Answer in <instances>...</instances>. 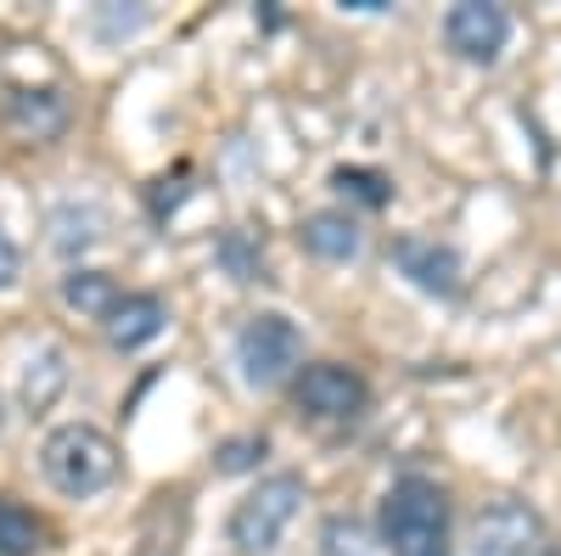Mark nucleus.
Here are the masks:
<instances>
[{"label": "nucleus", "mask_w": 561, "mask_h": 556, "mask_svg": "<svg viewBox=\"0 0 561 556\" xmlns=\"http://www.w3.org/2000/svg\"><path fill=\"white\" fill-rule=\"evenodd\" d=\"M39 473H45V484H51L57 495L90 500V495H102L118 478V444L102 428H90V422H62L39 444Z\"/></svg>", "instance_id": "nucleus-1"}, {"label": "nucleus", "mask_w": 561, "mask_h": 556, "mask_svg": "<svg viewBox=\"0 0 561 556\" xmlns=\"http://www.w3.org/2000/svg\"><path fill=\"white\" fill-rule=\"evenodd\" d=\"M382 540L393 556H449V495L444 484L404 473L382 495Z\"/></svg>", "instance_id": "nucleus-2"}, {"label": "nucleus", "mask_w": 561, "mask_h": 556, "mask_svg": "<svg viewBox=\"0 0 561 556\" xmlns=\"http://www.w3.org/2000/svg\"><path fill=\"white\" fill-rule=\"evenodd\" d=\"M230 354H237V371L248 388H280L287 377H298V360H304V332L293 315L280 309H259L248 315L237 327V343H230Z\"/></svg>", "instance_id": "nucleus-3"}, {"label": "nucleus", "mask_w": 561, "mask_h": 556, "mask_svg": "<svg viewBox=\"0 0 561 556\" xmlns=\"http://www.w3.org/2000/svg\"><path fill=\"white\" fill-rule=\"evenodd\" d=\"M298 506H304V478L298 473L259 478L237 500V512H230V545L248 551V556H270L280 545V534H287V523L298 518Z\"/></svg>", "instance_id": "nucleus-4"}, {"label": "nucleus", "mask_w": 561, "mask_h": 556, "mask_svg": "<svg viewBox=\"0 0 561 556\" xmlns=\"http://www.w3.org/2000/svg\"><path fill=\"white\" fill-rule=\"evenodd\" d=\"M293 405L309 422H359L370 405V383L343 360H314L293 377Z\"/></svg>", "instance_id": "nucleus-5"}, {"label": "nucleus", "mask_w": 561, "mask_h": 556, "mask_svg": "<svg viewBox=\"0 0 561 556\" xmlns=\"http://www.w3.org/2000/svg\"><path fill=\"white\" fill-rule=\"evenodd\" d=\"M466 551L472 556H539L545 551V518L528 500H489L472 518V534H466Z\"/></svg>", "instance_id": "nucleus-6"}, {"label": "nucleus", "mask_w": 561, "mask_h": 556, "mask_svg": "<svg viewBox=\"0 0 561 556\" xmlns=\"http://www.w3.org/2000/svg\"><path fill=\"white\" fill-rule=\"evenodd\" d=\"M444 45L460 63H500V52L511 45V12L489 7V0H460L444 18Z\"/></svg>", "instance_id": "nucleus-7"}, {"label": "nucleus", "mask_w": 561, "mask_h": 556, "mask_svg": "<svg viewBox=\"0 0 561 556\" xmlns=\"http://www.w3.org/2000/svg\"><path fill=\"white\" fill-rule=\"evenodd\" d=\"M393 264H399V275L410 287H421V293H433V298H455L460 293V253L449 248V242H438V237H399L393 242Z\"/></svg>", "instance_id": "nucleus-8"}, {"label": "nucleus", "mask_w": 561, "mask_h": 556, "mask_svg": "<svg viewBox=\"0 0 561 556\" xmlns=\"http://www.w3.org/2000/svg\"><path fill=\"white\" fill-rule=\"evenodd\" d=\"M7 124L23 135V141H57L68 129V102L51 84H18L7 90Z\"/></svg>", "instance_id": "nucleus-9"}, {"label": "nucleus", "mask_w": 561, "mask_h": 556, "mask_svg": "<svg viewBox=\"0 0 561 556\" xmlns=\"http://www.w3.org/2000/svg\"><path fill=\"white\" fill-rule=\"evenodd\" d=\"M298 242H304L314 259H325V264H348V259H359V248H365V230H359V219L343 214V208H320V214H309V219L298 225Z\"/></svg>", "instance_id": "nucleus-10"}, {"label": "nucleus", "mask_w": 561, "mask_h": 556, "mask_svg": "<svg viewBox=\"0 0 561 556\" xmlns=\"http://www.w3.org/2000/svg\"><path fill=\"white\" fill-rule=\"evenodd\" d=\"M163 327H169V304L158 293H124L118 315L107 320V343L118 354H135V349H147Z\"/></svg>", "instance_id": "nucleus-11"}, {"label": "nucleus", "mask_w": 561, "mask_h": 556, "mask_svg": "<svg viewBox=\"0 0 561 556\" xmlns=\"http://www.w3.org/2000/svg\"><path fill=\"white\" fill-rule=\"evenodd\" d=\"M62 304L73 309V315H84V320H102V327H107V320L118 315V304H124V287L113 282V275L107 270H90V264H73L68 275H62Z\"/></svg>", "instance_id": "nucleus-12"}, {"label": "nucleus", "mask_w": 561, "mask_h": 556, "mask_svg": "<svg viewBox=\"0 0 561 556\" xmlns=\"http://www.w3.org/2000/svg\"><path fill=\"white\" fill-rule=\"evenodd\" d=\"M62 388H68V354H62L57 343H45L39 354L23 360V377H18V399H23V410H45Z\"/></svg>", "instance_id": "nucleus-13"}, {"label": "nucleus", "mask_w": 561, "mask_h": 556, "mask_svg": "<svg viewBox=\"0 0 561 556\" xmlns=\"http://www.w3.org/2000/svg\"><path fill=\"white\" fill-rule=\"evenodd\" d=\"M39 551H45V523L12 495H0V556H39Z\"/></svg>", "instance_id": "nucleus-14"}, {"label": "nucleus", "mask_w": 561, "mask_h": 556, "mask_svg": "<svg viewBox=\"0 0 561 556\" xmlns=\"http://www.w3.org/2000/svg\"><path fill=\"white\" fill-rule=\"evenodd\" d=\"M332 192H337V197H354V203H365V208H388V203H393V180L377 174V169L343 163V169H332Z\"/></svg>", "instance_id": "nucleus-15"}, {"label": "nucleus", "mask_w": 561, "mask_h": 556, "mask_svg": "<svg viewBox=\"0 0 561 556\" xmlns=\"http://www.w3.org/2000/svg\"><path fill=\"white\" fill-rule=\"evenodd\" d=\"M219 264L237 275V282H259L264 253H259V242L248 237V230H225V237H219Z\"/></svg>", "instance_id": "nucleus-16"}, {"label": "nucleus", "mask_w": 561, "mask_h": 556, "mask_svg": "<svg viewBox=\"0 0 561 556\" xmlns=\"http://www.w3.org/2000/svg\"><path fill=\"white\" fill-rule=\"evenodd\" d=\"M320 551H325V556H370V529H365L359 518H325Z\"/></svg>", "instance_id": "nucleus-17"}, {"label": "nucleus", "mask_w": 561, "mask_h": 556, "mask_svg": "<svg viewBox=\"0 0 561 556\" xmlns=\"http://www.w3.org/2000/svg\"><path fill=\"white\" fill-rule=\"evenodd\" d=\"M264 450H270V439H264V433L225 439V444L214 450V467H219V473H248V467H259V461H264Z\"/></svg>", "instance_id": "nucleus-18"}, {"label": "nucleus", "mask_w": 561, "mask_h": 556, "mask_svg": "<svg viewBox=\"0 0 561 556\" xmlns=\"http://www.w3.org/2000/svg\"><path fill=\"white\" fill-rule=\"evenodd\" d=\"M140 23H147V12H140V7H135V12L102 7V12H96V34H102V39H124V34H135Z\"/></svg>", "instance_id": "nucleus-19"}, {"label": "nucleus", "mask_w": 561, "mask_h": 556, "mask_svg": "<svg viewBox=\"0 0 561 556\" xmlns=\"http://www.w3.org/2000/svg\"><path fill=\"white\" fill-rule=\"evenodd\" d=\"M23 282V248L7 237V225H0V293H12Z\"/></svg>", "instance_id": "nucleus-20"}, {"label": "nucleus", "mask_w": 561, "mask_h": 556, "mask_svg": "<svg viewBox=\"0 0 561 556\" xmlns=\"http://www.w3.org/2000/svg\"><path fill=\"white\" fill-rule=\"evenodd\" d=\"M539 556H561V545H545V551H539Z\"/></svg>", "instance_id": "nucleus-21"}, {"label": "nucleus", "mask_w": 561, "mask_h": 556, "mask_svg": "<svg viewBox=\"0 0 561 556\" xmlns=\"http://www.w3.org/2000/svg\"><path fill=\"white\" fill-rule=\"evenodd\" d=\"M0 422H7V410H0Z\"/></svg>", "instance_id": "nucleus-22"}]
</instances>
